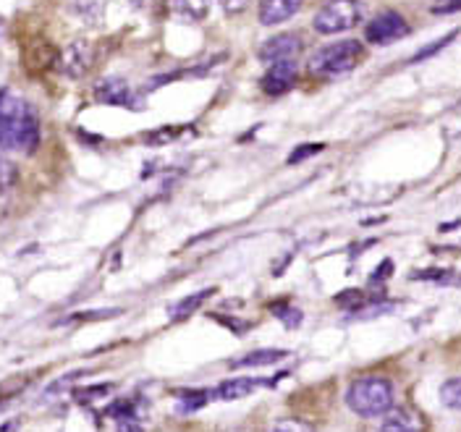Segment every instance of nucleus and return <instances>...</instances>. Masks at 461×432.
Wrapping results in <instances>:
<instances>
[{
    "instance_id": "nucleus-11",
    "label": "nucleus",
    "mask_w": 461,
    "mask_h": 432,
    "mask_svg": "<svg viewBox=\"0 0 461 432\" xmlns=\"http://www.w3.org/2000/svg\"><path fill=\"white\" fill-rule=\"evenodd\" d=\"M163 5H166L168 16L186 22V24L202 22L210 11V0H163Z\"/></svg>"
},
{
    "instance_id": "nucleus-29",
    "label": "nucleus",
    "mask_w": 461,
    "mask_h": 432,
    "mask_svg": "<svg viewBox=\"0 0 461 432\" xmlns=\"http://www.w3.org/2000/svg\"><path fill=\"white\" fill-rule=\"evenodd\" d=\"M0 34H3V19H0Z\"/></svg>"
},
{
    "instance_id": "nucleus-6",
    "label": "nucleus",
    "mask_w": 461,
    "mask_h": 432,
    "mask_svg": "<svg viewBox=\"0 0 461 432\" xmlns=\"http://www.w3.org/2000/svg\"><path fill=\"white\" fill-rule=\"evenodd\" d=\"M302 48H304V42L296 34H278L259 48L258 58L270 66L273 63H294V58L302 53Z\"/></svg>"
},
{
    "instance_id": "nucleus-20",
    "label": "nucleus",
    "mask_w": 461,
    "mask_h": 432,
    "mask_svg": "<svg viewBox=\"0 0 461 432\" xmlns=\"http://www.w3.org/2000/svg\"><path fill=\"white\" fill-rule=\"evenodd\" d=\"M273 315L281 317V320H284V325L291 328V330H294V328H299V322H302V312H299L296 307H284V310H281V307L276 304V307H273Z\"/></svg>"
},
{
    "instance_id": "nucleus-7",
    "label": "nucleus",
    "mask_w": 461,
    "mask_h": 432,
    "mask_svg": "<svg viewBox=\"0 0 461 432\" xmlns=\"http://www.w3.org/2000/svg\"><path fill=\"white\" fill-rule=\"evenodd\" d=\"M380 432H425V417L417 409L409 406H393L385 417Z\"/></svg>"
},
{
    "instance_id": "nucleus-24",
    "label": "nucleus",
    "mask_w": 461,
    "mask_h": 432,
    "mask_svg": "<svg viewBox=\"0 0 461 432\" xmlns=\"http://www.w3.org/2000/svg\"><path fill=\"white\" fill-rule=\"evenodd\" d=\"M223 3V11L230 14V16H236V14H241L247 5H249V0H221Z\"/></svg>"
},
{
    "instance_id": "nucleus-12",
    "label": "nucleus",
    "mask_w": 461,
    "mask_h": 432,
    "mask_svg": "<svg viewBox=\"0 0 461 432\" xmlns=\"http://www.w3.org/2000/svg\"><path fill=\"white\" fill-rule=\"evenodd\" d=\"M95 94H97V100H103V103H111V105H129V108H134L137 103L131 100V89L129 85L123 82V79H103L100 85L95 86Z\"/></svg>"
},
{
    "instance_id": "nucleus-1",
    "label": "nucleus",
    "mask_w": 461,
    "mask_h": 432,
    "mask_svg": "<svg viewBox=\"0 0 461 432\" xmlns=\"http://www.w3.org/2000/svg\"><path fill=\"white\" fill-rule=\"evenodd\" d=\"M40 142V121L24 97L0 89V152H32Z\"/></svg>"
},
{
    "instance_id": "nucleus-8",
    "label": "nucleus",
    "mask_w": 461,
    "mask_h": 432,
    "mask_svg": "<svg viewBox=\"0 0 461 432\" xmlns=\"http://www.w3.org/2000/svg\"><path fill=\"white\" fill-rule=\"evenodd\" d=\"M92 45L89 42H74V45H68L63 53H60V71L66 74V76H71V79H79V76H85L86 71H89V66H92Z\"/></svg>"
},
{
    "instance_id": "nucleus-10",
    "label": "nucleus",
    "mask_w": 461,
    "mask_h": 432,
    "mask_svg": "<svg viewBox=\"0 0 461 432\" xmlns=\"http://www.w3.org/2000/svg\"><path fill=\"white\" fill-rule=\"evenodd\" d=\"M302 3L304 0H262V5H259V24H265V27L284 24L302 8Z\"/></svg>"
},
{
    "instance_id": "nucleus-25",
    "label": "nucleus",
    "mask_w": 461,
    "mask_h": 432,
    "mask_svg": "<svg viewBox=\"0 0 461 432\" xmlns=\"http://www.w3.org/2000/svg\"><path fill=\"white\" fill-rule=\"evenodd\" d=\"M391 273H393V262H391V259H385V262H383V267H380V270L373 275V281H380V278H385V275H391Z\"/></svg>"
},
{
    "instance_id": "nucleus-13",
    "label": "nucleus",
    "mask_w": 461,
    "mask_h": 432,
    "mask_svg": "<svg viewBox=\"0 0 461 432\" xmlns=\"http://www.w3.org/2000/svg\"><path fill=\"white\" fill-rule=\"evenodd\" d=\"M265 385L262 377H233V380H226L218 391H215V399L221 401H233V399H241V396H249L255 388Z\"/></svg>"
},
{
    "instance_id": "nucleus-18",
    "label": "nucleus",
    "mask_w": 461,
    "mask_h": 432,
    "mask_svg": "<svg viewBox=\"0 0 461 432\" xmlns=\"http://www.w3.org/2000/svg\"><path fill=\"white\" fill-rule=\"evenodd\" d=\"M456 34H459V29H454V32H448L446 37H440V40H435V42H430L428 48H422V50H420L417 56L411 58V63H420V60H428V58H432V56H435V53H440V50H443L446 45H451V42L456 40Z\"/></svg>"
},
{
    "instance_id": "nucleus-28",
    "label": "nucleus",
    "mask_w": 461,
    "mask_h": 432,
    "mask_svg": "<svg viewBox=\"0 0 461 432\" xmlns=\"http://www.w3.org/2000/svg\"><path fill=\"white\" fill-rule=\"evenodd\" d=\"M147 3H149V0H129V5H131V8H144Z\"/></svg>"
},
{
    "instance_id": "nucleus-21",
    "label": "nucleus",
    "mask_w": 461,
    "mask_h": 432,
    "mask_svg": "<svg viewBox=\"0 0 461 432\" xmlns=\"http://www.w3.org/2000/svg\"><path fill=\"white\" fill-rule=\"evenodd\" d=\"M322 149H325V144H302V147H296V149L291 152L288 163H291V166H296V163H302L304 158L317 155V152H322Z\"/></svg>"
},
{
    "instance_id": "nucleus-9",
    "label": "nucleus",
    "mask_w": 461,
    "mask_h": 432,
    "mask_svg": "<svg viewBox=\"0 0 461 432\" xmlns=\"http://www.w3.org/2000/svg\"><path fill=\"white\" fill-rule=\"evenodd\" d=\"M296 85V66L294 63H273L267 74L262 76V89L270 97H278Z\"/></svg>"
},
{
    "instance_id": "nucleus-2",
    "label": "nucleus",
    "mask_w": 461,
    "mask_h": 432,
    "mask_svg": "<svg viewBox=\"0 0 461 432\" xmlns=\"http://www.w3.org/2000/svg\"><path fill=\"white\" fill-rule=\"evenodd\" d=\"M396 401V393H393V382L383 374H365V377H357L348 391H346V403L348 409L362 417V419H377V417H385Z\"/></svg>"
},
{
    "instance_id": "nucleus-26",
    "label": "nucleus",
    "mask_w": 461,
    "mask_h": 432,
    "mask_svg": "<svg viewBox=\"0 0 461 432\" xmlns=\"http://www.w3.org/2000/svg\"><path fill=\"white\" fill-rule=\"evenodd\" d=\"M118 430L121 432H142V428H140L134 419H121V422H118Z\"/></svg>"
},
{
    "instance_id": "nucleus-5",
    "label": "nucleus",
    "mask_w": 461,
    "mask_h": 432,
    "mask_svg": "<svg viewBox=\"0 0 461 432\" xmlns=\"http://www.w3.org/2000/svg\"><path fill=\"white\" fill-rule=\"evenodd\" d=\"M406 34H409V24H406V19H403L402 14H396V11L377 14L373 22L367 24V29H365V37L373 45H393V42L403 40Z\"/></svg>"
},
{
    "instance_id": "nucleus-16",
    "label": "nucleus",
    "mask_w": 461,
    "mask_h": 432,
    "mask_svg": "<svg viewBox=\"0 0 461 432\" xmlns=\"http://www.w3.org/2000/svg\"><path fill=\"white\" fill-rule=\"evenodd\" d=\"M440 403L451 411H461V377H451L440 385Z\"/></svg>"
},
{
    "instance_id": "nucleus-14",
    "label": "nucleus",
    "mask_w": 461,
    "mask_h": 432,
    "mask_svg": "<svg viewBox=\"0 0 461 432\" xmlns=\"http://www.w3.org/2000/svg\"><path fill=\"white\" fill-rule=\"evenodd\" d=\"M288 356V351L284 348H259V351H252L241 359L233 362V367H270V364H278Z\"/></svg>"
},
{
    "instance_id": "nucleus-3",
    "label": "nucleus",
    "mask_w": 461,
    "mask_h": 432,
    "mask_svg": "<svg viewBox=\"0 0 461 432\" xmlns=\"http://www.w3.org/2000/svg\"><path fill=\"white\" fill-rule=\"evenodd\" d=\"M365 58V48L357 40H339L333 45L320 48L315 56L310 58L307 71L317 79H336L354 71Z\"/></svg>"
},
{
    "instance_id": "nucleus-22",
    "label": "nucleus",
    "mask_w": 461,
    "mask_h": 432,
    "mask_svg": "<svg viewBox=\"0 0 461 432\" xmlns=\"http://www.w3.org/2000/svg\"><path fill=\"white\" fill-rule=\"evenodd\" d=\"M339 304H346L348 310H357V307H365V293L362 291H344L336 296Z\"/></svg>"
},
{
    "instance_id": "nucleus-4",
    "label": "nucleus",
    "mask_w": 461,
    "mask_h": 432,
    "mask_svg": "<svg viewBox=\"0 0 461 432\" xmlns=\"http://www.w3.org/2000/svg\"><path fill=\"white\" fill-rule=\"evenodd\" d=\"M365 14L367 11L362 0H330L317 11L312 27L320 34H339V32H348L357 24H362Z\"/></svg>"
},
{
    "instance_id": "nucleus-15",
    "label": "nucleus",
    "mask_w": 461,
    "mask_h": 432,
    "mask_svg": "<svg viewBox=\"0 0 461 432\" xmlns=\"http://www.w3.org/2000/svg\"><path fill=\"white\" fill-rule=\"evenodd\" d=\"M215 293V288H204V291H197V293H192V296H186V299H181V302H176L171 304V310H168V315L171 320H184V317H189L194 310H200L202 304L210 299Z\"/></svg>"
},
{
    "instance_id": "nucleus-17",
    "label": "nucleus",
    "mask_w": 461,
    "mask_h": 432,
    "mask_svg": "<svg viewBox=\"0 0 461 432\" xmlns=\"http://www.w3.org/2000/svg\"><path fill=\"white\" fill-rule=\"evenodd\" d=\"M207 399H210L207 391H181V393H178V409H181L184 414H192V411L202 409V406L207 403Z\"/></svg>"
},
{
    "instance_id": "nucleus-19",
    "label": "nucleus",
    "mask_w": 461,
    "mask_h": 432,
    "mask_svg": "<svg viewBox=\"0 0 461 432\" xmlns=\"http://www.w3.org/2000/svg\"><path fill=\"white\" fill-rule=\"evenodd\" d=\"M267 432H315V428H312V425H307L304 419L284 417V419H276Z\"/></svg>"
},
{
    "instance_id": "nucleus-23",
    "label": "nucleus",
    "mask_w": 461,
    "mask_h": 432,
    "mask_svg": "<svg viewBox=\"0 0 461 432\" xmlns=\"http://www.w3.org/2000/svg\"><path fill=\"white\" fill-rule=\"evenodd\" d=\"M14 181H16V168H14L8 160H3V158H0V192H3V189H8Z\"/></svg>"
},
{
    "instance_id": "nucleus-27",
    "label": "nucleus",
    "mask_w": 461,
    "mask_h": 432,
    "mask_svg": "<svg viewBox=\"0 0 461 432\" xmlns=\"http://www.w3.org/2000/svg\"><path fill=\"white\" fill-rule=\"evenodd\" d=\"M461 5V0H438V8H435V11H438V14H440V11H454V8H459Z\"/></svg>"
}]
</instances>
